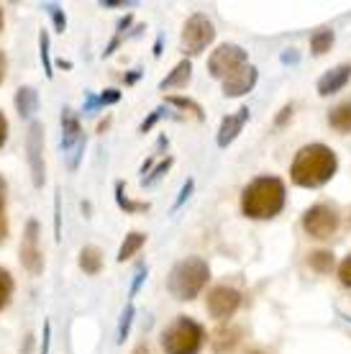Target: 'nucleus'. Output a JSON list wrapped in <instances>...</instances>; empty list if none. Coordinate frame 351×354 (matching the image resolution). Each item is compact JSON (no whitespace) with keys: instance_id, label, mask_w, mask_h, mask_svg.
I'll use <instances>...</instances> for the list:
<instances>
[{"instance_id":"6e6552de","label":"nucleus","mask_w":351,"mask_h":354,"mask_svg":"<svg viewBox=\"0 0 351 354\" xmlns=\"http://www.w3.org/2000/svg\"><path fill=\"white\" fill-rule=\"evenodd\" d=\"M246 64V52L236 44H220L216 52L211 54L208 59V70H211L213 77H220L226 80L231 72H236L238 67Z\"/></svg>"},{"instance_id":"4468645a","label":"nucleus","mask_w":351,"mask_h":354,"mask_svg":"<svg viewBox=\"0 0 351 354\" xmlns=\"http://www.w3.org/2000/svg\"><path fill=\"white\" fill-rule=\"evenodd\" d=\"M351 77V67L349 64H339V67H334V70H328L318 80V93L321 95H331V93H339V90L349 82Z\"/></svg>"},{"instance_id":"a878e982","label":"nucleus","mask_w":351,"mask_h":354,"mask_svg":"<svg viewBox=\"0 0 351 354\" xmlns=\"http://www.w3.org/2000/svg\"><path fill=\"white\" fill-rule=\"evenodd\" d=\"M133 313H136V308H133V303H129V306L123 308L121 324H118V344H123V342H126V337H129V331H131Z\"/></svg>"},{"instance_id":"72a5a7b5","label":"nucleus","mask_w":351,"mask_h":354,"mask_svg":"<svg viewBox=\"0 0 351 354\" xmlns=\"http://www.w3.org/2000/svg\"><path fill=\"white\" fill-rule=\"evenodd\" d=\"M49 344H52V324L46 321L44 334H41V352H39V354H49Z\"/></svg>"},{"instance_id":"cd10ccee","label":"nucleus","mask_w":351,"mask_h":354,"mask_svg":"<svg viewBox=\"0 0 351 354\" xmlns=\"http://www.w3.org/2000/svg\"><path fill=\"white\" fill-rule=\"evenodd\" d=\"M46 13H49L54 21V31H57V34H64V31H67V16H64V10H61L57 3H49V6H46Z\"/></svg>"},{"instance_id":"4c0bfd02","label":"nucleus","mask_w":351,"mask_h":354,"mask_svg":"<svg viewBox=\"0 0 351 354\" xmlns=\"http://www.w3.org/2000/svg\"><path fill=\"white\" fill-rule=\"evenodd\" d=\"M21 354H34V334H28L26 342H23V349H21Z\"/></svg>"},{"instance_id":"f3484780","label":"nucleus","mask_w":351,"mask_h":354,"mask_svg":"<svg viewBox=\"0 0 351 354\" xmlns=\"http://www.w3.org/2000/svg\"><path fill=\"white\" fill-rule=\"evenodd\" d=\"M79 267L88 274H97L103 270V252L97 247H93V244L82 247V252H79Z\"/></svg>"},{"instance_id":"bb28decb","label":"nucleus","mask_w":351,"mask_h":354,"mask_svg":"<svg viewBox=\"0 0 351 354\" xmlns=\"http://www.w3.org/2000/svg\"><path fill=\"white\" fill-rule=\"evenodd\" d=\"M331 44H334V31H318L310 41V49H313V54H325Z\"/></svg>"},{"instance_id":"39448f33","label":"nucleus","mask_w":351,"mask_h":354,"mask_svg":"<svg viewBox=\"0 0 351 354\" xmlns=\"http://www.w3.org/2000/svg\"><path fill=\"white\" fill-rule=\"evenodd\" d=\"M213 39H216V28H213L211 18L195 13V16L187 18V24L182 28V52L200 54L205 46L213 44Z\"/></svg>"},{"instance_id":"f03ea898","label":"nucleus","mask_w":351,"mask_h":354,"mask_svg":"<svg viewBox=\"0 0 351 354\" xmlns=\"http://www.w3.org/2000/svg\"><path fill=\"white\" fill-rule=\"evenodd\" d=\"M285 195L280 177H256L241 195V211L249 218H274L285 208Z\"/></svg>"},{"instance_id":"2f4dec72","label":"nucleus","mask_w":351,"mask_h":354,"mask_svg":"<svg viewBox=\"0 0 351 354\" xmlns=\"http://www.w3.org/2000/svg\"><path fill=\"white\" fill-rule=\"evenodd\" d=\"M193 190H195V180H187V183H184V187L180 190V198H177L175 205H172V211H177V208H180V205H182L184 201L193 195Z\"/></svg>"},{"instance_id":"9b49d317","label":"nucleus","mask_w":351,"mask_h":354,"mask_svg":"<svg viewBox=\"0 0 351 354\" xmlns=\"http://www.w3.org/2000/svg\"><path fill=\"white\" fill-rule=\"evenodd\" d=\"M256 67L246 62L244 67H238L236 72H231L229 77L223 80V95L226 97H238V95H246L249 90L256 85Z\"/></svg>"},{"instance_id":"58836bf2","label":"nucleus","mask_w":351,"mask_h":354,"mask_svg":"<svg viewBox=\"0 0 351 354\" xmlns=\"http://www.w3.org/2000/svg\"><path fill=\"white\" fill-rule=\"evenodd\" d=\"M6 190H8V183H6V177L0 175V208L6 203Z\"/></svg>"},{"instance_id":"20e7f679","label":"nucleus","mask_w":351,"mask_h":354,"mask_svg":"<svg viewBox=\"0 0 351 354\" xmlns=\"http://www.w3.org/2000/svg\"><path fill=\"white\" fill-rule=\"evenodd\" d=\"M202 342H205V331H202L200 324L182 316V319H177L175 324L164 331L162 349L167 354H198Z\"/></svg>"},{"instance_id":"ddd939ff","label":"nucleus","mask_w":351,"mask_h":354,"mask_svg":"<svg viewBox=\"0 0 351 354\" xmlns=\"http://www.w3.org/2000/svg\"><path fill=\"white\" fill-rule=\"evenodd\" d=\"M82 139H85V136H82V129H79V121H77V115H75V111H72V108H64V111H61V151H64V154L72 151Z\"/></svg>"},{"instance_id":"dca6fc26","label":"nucleus","mask_w":351,"mask_h":354,"mask_svg":"<svg viewBox=\"0 0 351 354\" xmlns=\"http://www.w3.org/2000/svg\"><path fill=\"white\" fill-rule=\"evenodd\" d=\"M36 108H39V95H36V90L28 88V85L18 88V93H16V111H18V115H21V118H31Z\"/></svg>"},{"instance_id":"5701e85b","label":"nucleus","mask_w":351,"mask_h":354,"mask_svg":"<svg viewBox=\"0 0 351 354\" xmlns=\"http://www.w3.org/2000/svg\"><path fill=\"white\" fill-rule=\"evenodd\" d=\"M39 54H41V64H44V75L52 80L54 77V67H52V54H49V34L46 28L39 31Z\"/></svg>"},{"instance_id":"b1692460","label":"nucleus","mask_w":351,"mask_h":354,"mask_svg":"<svg viewBox=\"0 0 351 354\" xmlns=\"http://www.w3.org/2000/svg\"><path fill=\"white\" fill-rule=\"evenodd\" d=\"M307 265L313 267L316 272H328V270L334 267V254H331V252H323V249H321V252H313V254L307 257Z\"/></svg>"},{"instance_id":"a211bd4d","label":"nucleus","mask_w":351,"mask_h":354,"mask_svg":"<svg viewBox=\"0 0 351 354\" xmlns=\"http://www.w3.org/2000/svg\"><path fill=\"white\" fill-rule=\"evenodd\" d=\"M238 331L236 326H226V328H218L216 331V337H213V352L216 354H223V352H229L231 346L238 342Z\"/></svg>"},{"instance_id":"f8f14e48","label":"nucleus","mask_w":351,"mask_h":354,"mask_svg":"<svg viewBox=\"0 0 351 354\" xmlns=\"http://www.w3.org/2000/svg\"><path fill=\"white\" fill-rule=\"evenodd\" d=\"M246 121H249V108H238V113H231L220 121L218 139H216L220 149H223V147H229V144L236 139L238 133H241V129H244Z\"/></svg>"},{"instance_id":"c85d7f7f","label":"nucleus","mask_w":351,"mask_h":354,"mask_svg":"<svg viewBox=\"0 0 351 354\" xmlns=\"http://www.w3.org/2000/svg\"><path fill=\"white\" fill-rule=\"evenodd\" d=\"M169 167H172V157H167L164 162H159L157 167H154V172H151V175H144V185H154V183H157L159 177L167 175V169H169Z\"/></svg>"},{"instance_id":"c03bdc74","label":"nucleus","mask_w":351,"mask_h":354,"mask_svg":"<svg viewBox=\"0 0 351 354\" xmlns=\"http://www.w3.org/2000/svg\"><path fill=\"white\" fill-rule=\"evenodd\" d=\"M252 354H264V352H252Z\"/></svg>"},{"instance_id":"ea45409f","label":"nucleus","mask_w":351,"mask_h":354,"mask_svg":"<svg viewBox=\"0 0 351 354\" xmlns=\"http://www.w3.org/2000/svg\"><path fill=\"white\" fill-rule=\"evenodd\" d=\"M6 80V57H3V52H0V82Z\"/></svg>"},{"instance_id":"37998d69","label":"nucleus","mask_w":351,"mask_h":354,"mask_svg":"<svg viewBox=\"0 0 351 354\" xmlns=\"http://www.w3.org/2000/svg\"><path fill=\"white\" fill-rule=\"evenodd\" d=\"M0 31H3V10H0Z\"/></svg>"},{"instance_id":"0eeeda50","label":"nucleus","mask_w":351,"mask_h":354,"mask_svg":"<svg viewBox=\"0 0 351 354\" xmlns=\"http://www.w3.org/2000/svg\"><path fill=\"white\" fill-rule=\"evenodd\" d=\"M26 157H28V167H31V180H34V187H44L46 175H44V126L34 121L28 126V136H26Z\"/></svg>"},{"instance_id":"1a4fd4ad","label":"nucleus","mask_w":351,"mask_h":354,"mask_svg":"<svg viewBox=\"0 0 351 354\" xmlns=\"http://www.w3.org/2000/svg\"><path fill=\"white\" fill-rule=\"evenodd\" d=\"M21 265L26 267L28 274H41V270H44V257H41V247H39V221H34V218L26 223V231H23Z\"/></svg>"},{"instance_id":"aec40b11","label":"nucleus","mask_w":351,"mask_h":354,"mask_svg":"<svg viewBox=\"0 0 351 354\" xmlns=\"http://www.w3.org/2000/svg\"><path fill=\"white\" fill-rule=\"evenodd\" d=\"M328 124L334 126L336 131H351V100L341 103V106H336L328 115Z\"/></svg>"},{"instance_id":"6ab92c4d","label":"nucleus","mask_w":351,"mask_h":354,"mask_svg":"<svg viewBox=\"0 0 351 354\" xmlns=\"http://www.w3.org/2000/svg\"><path fill=\"white\" fill-rule=\"evenodd\" d=\"M146 244V234H141V231H131L126 239H123L121 249H118V262H126V259H131L141 247Z\"/></svg>"},{"instance_id":"f704fd0d","label":"nucleus","mask_w":351,"mask_h":354,"mask_svg":"<svg viewBox=\"0 0 351 354\" xmlns=\"http://www.w3.org/2000/svg\"><path fill=\"white\" fill-rule=\"evenodd\" d=\"M144 280H146V267H141L139 272H136V280H133V285H131V295H129V298H133V295L139 292V288H141Z\"/></svg>"},{"instance_id":"4be33fe9","label":"nucleus","mask_w":351,"mask_h":354,"mask_svg":"<svg viewBox=\"0 0 351 354\" xmlns=\"http://www.w3.org/2000/svg\"><path fill=\"white\" fill-rule=\"evenodd\" d=\"M115 201L123 208V213H141L149 211V203H133L131 198L126 195V183H115Z\"/></svg>"},{"instance_id":"9d476101","label":"nucleus","mask_w":351,"mask_h":354,"mask_svg":"<svg viewBox=\"0 0 351 354\" xmlns=\"http://www.w3.org/2000/svg\"><path fill=\"white\" fill-rule=\"evenodd\" d=\"M241 306V292L226 285H218L208 292V310L213 319H229L236 313V308Z\"/></svg>"},{"instance_id":"412c9836","label":"nucleus","mask_w":351,"mask_h":354,"mask_svg":"<svg viewBox=\"0 0 351 354\" xmlns=\"http://www.w3.org/2000/svg\"><path fill=\"white\" fill-rule=\"evenodd\" d=\"M118 100H121V93H118V90H106V93H100V95H93V93H88V100H85L82 111H85V113H93L95 108L113 106V103H118Z\"/></svg>"},{"instance_id":"393cba45","label":"nucleus","mask_w":351,"mask_h":354,"mask_svg":"<svg viewBox=\"0 0 351 354\" xmlns=\"http://www.w3.org/2000/svg\"><path fill=\"white\" fill-rule=\"evenodd\" d=\"M10 295H13V277H10L8 270L0 267V310L8 306Z\"/></svg>"},{"instance_id":"473e14b6","label":"nucleus","mask_w":351,"mask_h":354,"mask_svg":"<svg viewBox=\"0 0 351 354\" xmlns=\"http://www.w3.org/2000/svg\"><path fill=\"white\" fill-rule=\"evenodd\" d=\"M164 113H167V108H157V111H154V113H151L149 118H146V121L141 124L139 131H141V133H146V131H149V129H151V126L157 124V121H159V118H162V115H164Z\"/></svg>"},{"instance_id":"c9c22d12","label":"nucleus","mask_w":351,"mask_h":354,"mask_svg":"<svg viewBox=\"0 0 351 354\" xmlns=\"http://www.w3.org/2000/svg\"><path fill=\"white\" fill-rule=\"evenodd\" d=\"M8 239V218H6V213L0 208V244Z\"/></svg>"},{"instance_id":"f257e3e1","label":"nucleus","mask_w":351,"mask_h":354,"mask_svg":"<svg viewBox=\"0 0 351 354\" xmlns=\"http://www.w3.org/2000/svg\"><path fill=\"white\" fill-rule=\"evenodd\" d=\"M336 167H339V160L334 151L323 144H310L295 154L290 177L300 187H321L334 177Z\"/></svg>"},{"instance_id":"7ed1b4c3","label":"nucleus","mask_w":351,"mask_h":354,"mask_svg":"<svg viewBox=\"0 0 351 354\" xmlns=\"http://www.w3.org/2000/svg\"><path fill=\"white\" fill-rule=\"evenodd\" d=\"M208 277H211L208 265L198 257H190V259L177 262V265L172 267L167 288L175 298H180V301H193V298L200 295V290L205 288V283H208Z\"/></svg>"},{"instance_id":"2eb2a0df","label":"nucleus","mask_w":351,"mask_h":354,"mask_svg":"<svg viewBox=\"0 0 351 354\" xmlns=\"http://www.w3.org/2000/svg\"><path fill=\"white\" fill-rule=\"evenodd\" d=\"M190 77H193V64L187 62V59H182V62L177 64L175 70L169 72V77H164V80L159 82V90H169V88H184L187 82H190Z\"/></svg>"},{"instance_id":"e433bc0d","label":"nucleus","mask_w":351,"mask_h":354,"mask_svg":"<svg viewBox=\"0 0 351 354\" xmlns=\"http://www.w3.org/2000/svg\"><path fill=\"white\" fill-rule=\"evenodd\" d=\"M6 139H8V121H6V115L0 113V147L6 144Z\"/></svg>"},{"instance_id":"7c9ffc66","label":"nucleus","mask_w":351,"mask_h":354,"mask_svg":"<svg viewBox=\"0 0 351 354\" xmlns=\"http://www.w3.org/2000/svg\"><path fill=\"white\" fill-rule=\"evenodd\" d=\"M339 280H341L346 288H351V254L339 265Z\"/></svg>"},{"instance_id":"c756f323","label":"nucleus","mask_w":351,"mask_h":354,"mask_svg":"<svg viewBox=\"0 0 351 354\" xmlns=\"http://www.w3.org/2000/svg\"><path fill=\"white\" fill-rule=\"evenodd\" d=\"M167 103H172V106L177 108H187V111H193L198 118H202V111L198 103H193V100H187V97H167Z\"/></svg>"},{"instance_id":"423d86ee","label":"nucleus","mask_w":351,"mask_h":354,"mask_svg":"<svg viewBox=\"0 0 351 354\" xmlns=\"http://www.w3.org/2000/svg\"><path fill=\"white\" fill-rule=\"evenodd\" d=\"M303 229L313 239H328L339 229V213L331 205H313L303 216Z\"/></svg>"},{"instance_id":"79ce46f5","label":"nucleus","mask_w":351,"mask_h":354,"mask_svg":"<svg viewBox=\"0 0 351 354\" xmlns=\"http://www.w3.org/2000/svg\"><path fill=\"white\" fill-rule=\"evenodd\" d=\"M159 54H162V39H159L157 46H154V57H159Z\"/></svg>"},{"instance_id":"a19ab883","label":"nucleus","mask_w":351,"mask_h":354,"mask_svg":"<svg viewBox=\"0 0 351 354\" xmlns=\"http://www.w3.org/2000/svg\"><path fill=\"white\" fill-rule=\"evenodd\" d=\"M133 354H149V349H146V344H139L133 349Z\"/></svg>"}]
</instances>
